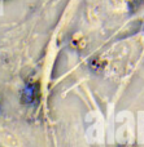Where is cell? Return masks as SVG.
Instances as JSON below:
<instances>
[{
    "label": "cell",
    "instance_id": "obj_1",
    "mask_svg": "<svg viewBox=\"0 0 144 147\" xmlns=\"http://www.w3.org/2000/svg\"><path fill=\"white\" fill-rule=\"evenodd\" d=\"M124 147H127V146H124Z\"/></svg>",
    "mask_w": 144,
    "mask_h": 147
}]
</instances>
